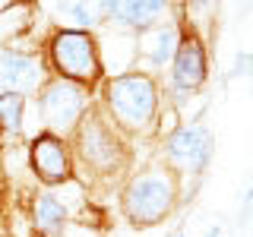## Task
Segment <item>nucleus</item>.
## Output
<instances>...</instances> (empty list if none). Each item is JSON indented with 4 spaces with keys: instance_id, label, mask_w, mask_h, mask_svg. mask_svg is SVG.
<instances>
[{
    "instance_id": "39448f33",
    "label": "nucleus",
    "mask_w": 253,
    "mask_h": 237,
    "mask_svg": "<svg viewBox=\"0 0 253 237\" xmlns=\"http://www.w3.org/2000/svg\"><path fill=\"white\" fill-rule=\"evenodd\" d=\"M174 26H177V47L174 57L168 63V76H171V89L180 95H196L206 89L209 82V44L203 38V29L187 16V6H174Z\"/></svg>"
},
{
    "instance_id": "7ed1b4c3",
    "label": "nucleus",
    "mask_w": 253,
    "mask_h": 237,
    "mask_svg": "<svg viewBox=\"0 0 253 237\" xmlns=\"http://www.w3.org/2000/svg\"><path fill=\"white\" fill-rule=\"evenodd\" d=\"M95 101L105 108L108 120L130 142L146 139L158 126L162 82H158V73H149V70L108 73L101 79V85L95 89Z\"/></svg>"
},
{
    "instance_id": "6e6552de",
    "label": "nucleus",
    "mask_w": 253,
    "mask_h": 237,
    "mask_svg": "<svg viewBox=\"0 0 253 237\" xmlns=\"http://www.w3.org/2000/svg\"><path fill=\"white\" fill-rule=\"evenodd\" d=\"M29 171L38 177V184L44 190L73 184L76 171H73V155H70L67 139L54 136V133H35L29 139Z\"/></svg>"
},
{
    "instance_id": "4468645a",
    "label": "nucleus",
    "mask_w": 253,
    "mask_h": 237,
    "mask_svg": "<svg viewBox=\"0 0 253 237\" xmlns=\"http://www.w3.org/2000/svg\"><path fill=\"white\" fill-rule=\"evenodd\" d=\"M57 13H67L70 19H73V26L70 29H89L95 26V19H92V13H89V3H57L54 6Z\"/></svg>"
},
{
    "instance_id": "1a4fd4ad",
    "label": "nucleus",
    "mask_w": 253,
    "mask_h": 237,
    "mask_svg": "<svg viewBox=\"0 0 253 237\" xmlns=\"http://www.w3.org/2000/svg\"><path fill=\"white\" fill-rule=\"evenodd\" d=\"M171 10L165 0H101L95 3V26H111L130 32V35H142L152 26L162 22V16Z\"/></svg>"
},
{
    "instance_id": "9b49d317",
    "label": "nucleus",
    "mask_w": 253,
    "mask_h": 237,
    "mask_svg": "<svg viewBox=\"0 0 253 237\" xmlns=\"http://www.w3.org/2000/svg\"><path fill=\"white\" fill-rule=\"evenodd\" d=\"M174 47H177V26H174V19H162L149 32L136 35V47L133 51H136V57L146 67H152L149 73H155V70H165L171 63Z\"/></svg>"
},
{
    "instance_id": "f257e3e1",
    "label": "nucleus",
    "mask_w": 253,
    "mask_h": 237,
    "mask_svg": "<svg viewBox=\"0 0 253 237\" xmlns=\"http://www.w3.org/2000/svg\"><path fill=\"white\" fill-rule=\"evenodd\" d=\"M73 171L92 196H108L130 177L133 171V142L108 120L105 108L92 98L83 120L67 136Z\"/></svg>"
},
{
    "instance_id": "2eb2a0df",
    "label": "nucleus",
    "mask_w": 253,
    "mask_h": 237,
    "mask_svg": "<svg viewBox=\"0 0 253 237\" xmlns=\"http://www.w3.org/2000/svg\"><path fill=\"white\" fill-rule=\"evenodd\" d=\"M168 237H184V231H180V228H177V231H171Z\"/></svg>"
},
{
    "instance_id": "f03ea898",
    "label": "nucleus",
    "mask_w": 253,
    "mask_h": 237,
    "mask_svg": "<svg viewBox=\"0 0 253 237\" xmlns=\"http://www.w3.org/2000/svg\"><path fill=\"white\" fill-rule=\"evenodd\" d=\"M121 215L133 231L165 225L184 205V177L165 158L152 155L142 168H133L117 190Z\"/></svg>"
},
{
    "instance_id": "423d86ee",
    "label": "nucleus",
    "mask_w": 253,
    "mask_h": 237,
    "mask_svg": "<svg viewBox=\"0 0 253 237\" xmlns=\"http://www.w3.org/2000/svg\"><path fill=\"white\" fill-rule=\"evenodd\" d=\"M92 98L95 95L85 92L83 85H73V82L57 79V76H44L42 89L35 92L42 130L67 139L70 133L76 130V123L83 120V114H85V108L92 105Z\"/></svg>"
},
{
    "instance_id": "9d476101",
    "label": "nucleus",
    "mask_w": 253,
    "mask_h": 237,
    "mask_svg": "<svg viewBox=\"0 0 253 237\" xmlns=\"http://www.w3.org/2000/svg\"><path fill=\"white\" fill-rule=\"evenodd\" d=\"M42 82H44V67L38 60V54L0 47V92L29 98L42 89Z\"/></svg>"
},
{
    "instance_id": "ddd939ff",
    "label": "nucleus",
    "mask_w": 253,
    "mask_h": 237,
    "mask_svg": "<svg viewBox=\"0 0 253 237\" xmlns=\"http://www.w3.org/2000/svg\"><path fill=\"white\" fill-rule=\"evenodd\" d=\"M22 117H26V98H22V95H13V92H0V139L19 136Z\"/></svg>"
},
{
    "instance_id": "20e7f679",
    "label": "nucleus",
    "mask_w": 253,
    "mask_h": 237,
    "mask_svg": "<svg viewBox=\"0 0 253 237\" xmlns=\"http://www.w3.org/2000/svg\"><path fill=\"white\" fill-rule=\"evenodd\" d=\"M38 60L44 67V76L67 79L92 95L108 76L105 57H101V38L89 29L51 26L38 44Z\"/></svg>"
},
{
    "instance_id": "0eeeda50",
    "label": "nucleus",
    "mask_w": 253,
    "mask_h": 237,
    "mask_svg": "<svg viewBox=\"0 0 253 237\" xmlns=\"http://www.w3.org/2000/svg\"><path fill=\"white\" fill-rule=\"evenodd\" d=\"M212 155H215V136H212V130L203 120L174 126L162 139V149H158V158H165L180 177L193 180V193L200 187L206 168H209Z\"/></svg>"
},
{
    "instance_id": "dca6fc26",
    "label": "nucleus",
    "mask_w": 253,
    "mask_h": 237,
    "mask_svg": "<svg viewBox=\"0 0 253 237\" xmlns=\"http://www.w3.org/2000/svg\"><path fill=\"white\" fill-rule=\"evenodd\" d=\"M0 237H3V234H0Z\"/></svg>"
},
{
    "instance_id": "f8f14e48",
    "label": "nucleus",
    "mask_w": 253,
    "mask_h": 237,
    "mask_svg": "<svg viewBox=\"0 0 253 237\" xmlns=\"http://www.w3.org/2000/svg\"><path fill=\"white\" fill-rule=\"evenodd\" d=\"M29 221L35 237H60L70 221V212L60 202V196H54L51 190H38L29 202Z\"/></svg>"
}]
</instances>
